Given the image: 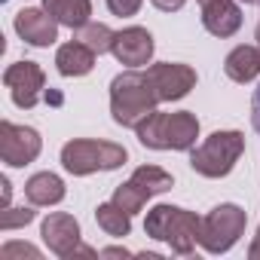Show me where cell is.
I'll list each match as a JSON object with an SVG mask.
<instances>
[{"instance_id": "1", "label": "cell", "mask_w": 260, "mask_h": 260, "mask_svg": "<svg viewBox=\"0 0 260 260\" xmlns=\"http://www.w3.org/2000/svg\"><path fill=\"white\" fill-rule=\"evenodd\" d=\"M156 104H159V98H156V89H153L147 74L125 71V74L113 77V83H110V113L119 125L138 128L156 110Z\"/></svg>"}, {"instance_id": "2", "label": "cell", "mask_w": 260, "mask_h": 260, "mask_svg": "<svg viewBox=\"0 0 260 260\" xmlns=\"http://www.w3.org/2000/svg\"><path fill=\"white\" fill-rule=\"evenodd\" d=\"M135 132L138 141L150 150H190L199 138V119L190 110H178V113L153 110Z\"/></svg>"}, {"instance_id": "3", "label": "cell", "mask_w": 260, "mask_h": 260, "mask_svg": "<svg viewBox=\"0 0 260 260\" xmlns=\"http://www.w3.org/2000/svg\"><path fill=\"white\" fill-rule=\"evenodd\" d=\"M199 230H202V217L178 205H156L147 211L144 220V233L150 239L166 242L175 254H190L199 242Z\"/></svg>"}, {"instance_id": "4", "label": "cell", "mask_w": 260, "mask_h": 260, "mask_svg": "<svg viewBox=\"0 0 260 260\" xmlns=\"http://www.w3.org/2000/svg\"><path fill=\"white\" fill-rule=\"evenodd\" d=\"M128 159L125 147L113 144V141H95V138H74L61 147V166L83 178V175H92V172H110V169H119L122 162Z\"/></svg>"}, {"instance_id": "5", "label": "cell", "mask_w": 260, "mask_h": 260, "mask_svg": "<svg viewBox=\"0 0 260 260\" xmlns=\"http://www.w3.org/2000/svg\"><path fill=\"white\" fill-rule=\"evenodd\" d=\"M242 150H245V135L242 132H233V128L230 132H211L190 153V166L202 178H223L236 169Z\"/></svg>"}, {"instance_id": "6", "label": "cell", "mask_w": 260, "mask_h": 260, "mask_svg": "<svg viewBox=\"0 0 260 260\" xmlns=\"http://www.w3.org/2000/svg\"><path fill=\"white\" fill-rule=\"evenodd\" d=\"M245 223H248V214L245 208L233 205V202H223L217 208H211L205 217H202V230H199V245L208 251V254H223L230 251L239 236L245 233Z\"/></svg>"}, {"instance_id": "7", "label": "cell", "mask_w": 260, "mask_h": 260, "mask_svg": "<svg viewBox=\"0 0 260 260\" xmlns=\"http://www.w3.org/2000/svg\"><path fill=\"white\" fill-rule=\"evenodd\" d=\"M43 150V141H40V132L31 125H16L10 119L0 122V159L7 166H28L40 156Z\"/></svg>"}, {"instance_id": "8", "label": "cell", "mask_w": 260, "mask_h": 260, "mask_svg": "<svg viewBox=\"0 0 260 260\" xmlns=\"http://www.w3.org/2000/svg\"><path fill=\"white\" fill-rule=\"evenodd\" d=\"M4 83L7 89L13 92V101L25 110H31L40 98H43V89H46V74L40 64L34 61H16L4 71Z\"/></svg>"}, {"instance_id": "9", "label": "cell", "mask_w": 260, "mask_h": 260, "mask_svg": "<svg viewBox=\"0 0 260 260\" xmlns=\"http://www.w3.org/2000/svg\"><path fill=\"white\" fill-rule=\"evenodd\" d=\"M147 77H150L159 101H178L196 86V71L190 64H178V61H159L153 68H147Z\"/></svg>"}, {"instance_id": "10", "label": "cell", "mask_w": 260, "mask_h": 260, "mask_svg": "<svg viewBox=\"0 0 260 260\" xmlns=\"http://www.w3.org/2000/svg\"><path fill=\"white\" fill-rule=\"evenodd\" d=\"M110 52L116 55L119 64L141 68V64H147V61L153 58V37H150L147 28L132 25V28L113 34V49H110Z\"/></svg>"}, {"instance_id": "11", "label": "cell", "mask_w": 260, "mask_h": 260, "mask_svg": "<svg viewBox=\"0 0 260 260\" xmlns=\"http://www.w3.org/2000/svg\"><path fill=\"white\" fill-rule=\"evenodd\" d=\"M16 34L31 46H52L58 40V19L46 10L16 13Z\"/></svg>"}, {"instance_id": "12", "label": "cell", "mask_w": 260, "mask_h": 260, "mask_svg": "<svg viewBox=\"0 0 260 260\" xmlns=\"http://www.w3.org/2000/svg\"><path fill=\"white\" fill-rule=\"evenodd\" d=\"M43 242L52 254L58 257H71V251L80 245V223L74 220V214L68 211H55L43 220Z\"/></svg>"}, {"instance_id": "13", "label": "cell", "mask_w": 260, "mask_h": 260, "mask_svg": "<svg viewBox=\"0 0 260 260\" xmlns=\"http://www.w3.org/2000/svg\"><path fill=\"white\" fill-rule=\"evenodd\" d=\"M202 25L214 37H233L242 28V10L233 0H214V4L202 7Z\"/></svg>"}, {"instance_id": "14", "label": "cell", "mask_w": 260, "mask_h": 260, "mask_svg": "<svg viewBox=\"0 0 260 260\" xmlns=\"http://www.w3.org/2000/svg\"><path fill=\"white\" fill-rule=\"evenodd\" d=\"M55 64H58V74H61V77H86V74L95 68V52H92L86 43L71 40V43L58 46Z\"/></svg>"}, {"instance_id": "15", "label": "cell", "mask_w": 260, "mask_h": 260, "mask_svg": "<svg viewBox=\"0 0 260 260\" xmlns=\"http://www.w3.org/2000/svg\"><path fill=\"white\" fill-rule=\"evenodd\" d=\"M43 10L52 13L58 19V25L80 31L83 25H89L92 16V0H43Z\"/></svg>"}, {"instance_id": "16", "label": "cell", "mask_w": 260, "mask_h": 260, "mask_svg": "<svg viewBox=\"0 0 260 260\" xmlns=\"http://www.w3.org/2000/svg\"><path fill=\"white\" fill-rule=\"evenodd\" d=\"M25 196H28L31 205H55V202L64 199V181L52 172H40V175L28 178Z\"/></svg>"}, {"instance_id": "17", "label": "cell", "mask_w": 260, "mask_h": 260, "mask_svg": "<svg viewBox=\"0 0 260 260\" xmlns=\"http://www.w3.org/2000/svg\"><path fill=\"white\" fill-rule=\"evenodd\" d=\"M223 71L230 80L236 83H251L257 74H260V49L257 46H236L226 61H223Z\"/></svg>"}, {"instance_id": "18", "label": "cell", "mask_w": 260, "mask_h": 260, "mask_svg": "<svg viewBox=\"0 0 260 260\" xmlns=\"http://www.w3.org/2000/svg\"><path fill=\"white\" fill-rule=\"evenodd\" d=\"M95 220H98V226H101L107 236H116V239L128 236V230H132V214H128L125 208H119L113 199L98 205V211H95Z\"/></svg>"}, {"instance_id": "19", "label": "cell", "mask_w": 260, "mask_h": 260, "mask_svg": "<svg viewBox=\"0 0 260 260\" xmlns=\"http://www.w3.org/2000/svg\"><path fill=\"white\" fill-rule=\"evenodd\" d=\"M74 40L86 43L95 55H104V52L113 49V31H110L107 25H101V22H89V25H83V28L77 31Z\"/></svg>"}, {"instance_id": "20", "label": "cell", "mask_w": 260, "mask_h": 260, "mask_svg": "<svg viewBox=\"0 0 260 260\" xmlns=\"http://www.w3.org/2000/svg\"><path fill=\"white\" fill-rule=\"evenodd\" d=\"M132 181H135V184H141L150 196L166 193V190H172V187H175L172 175H169V172H162V169H156V166H141V169H135Z\"/></svg>"}, {"instance_id": "21", "label": "cell", "mask_w": 260, "mask_h": 260, "mask_svg": "<svg viewBox=\"0 0 260 260\" xmlns=\"http://www.w3.org/2000/svg\"><path fill=\"white\" fill-rule=\"evenodd\" d=\"M147 199H150V193H147L141 184H135V181L119 184V187H116V193H113V202H116L119 208H125L128 214H138V211L147 205Z\"/></svg>"}, {"instance_id": "22", "label": "cell", "mask_w": 260, "mask_h": 260, "mask_svg": "<svg viewBox=\"0 0 260 260\" xmlns=\"http://www.w3.org/2000/svg\"><path fill=\"white\" fill-rule=\"evenodd\" d=\"M34 220V208H13L7 205L4 214H0V230H16V226H25Z\"/></svg>"}, {"instance_id": "23", "label": "cell", "mask_w": 260, "mask_h": 260, "mask_svg": "<svg viewBox=\"0 0 260 260\" xmlns=\"http://www.w3.org/2000/svg\"><path fill=\"white\" fill-rule=\"evenodd\" d=\"M0 257L4 260H13V257H40V251L34 248V245H25V242H10V245H4L0 248Z\"/></svg>"}, {"instance_id": "24", "label": "cell", "mask_w": 260, "mask_h": 260, "mask_svg": "<svg viewBox=\"0 0 260 260\" xmlns=\"http://www.w3.org/2000/svg\"><path fill=\"white\" fill-rule=\"evenodd\" d=\"M144 0H107V10L113 16H135Z\"/></svg>"}, {"instance_id": "25", "label": "cell", "mask_w": 260, "mask_h": 260, "mask_svg": "<svg viewBox=\"0 0 260 260\" xmlns=\"http://www.w3.org/2000/svg\"><path fill=\"white\" fill-rule=\"evenodd\" d=\"M251 125L260 132V86L254 89V98H251Z\"/></svg>"}, {"instance_id": "26", "label": "cell", "mask_w": 260, "mask_h": 260, "mask_svg": "<svg viewBox=\"0 0 260 260\" xmlns=\"http://www.w3.org/2000/svg\"><path fill=\"white\" fill-rule=\"evenodd\" d=\"M153 7L162 10V13H178L184 7V0H153Z\"/></svg>"}, {"instance_id": "27", "label": "cell", "mask_w": 260, "mask_h": 260, "mask_svg": "<svg viewBox=\"0 0 260 260\" xmlns=\"http://www.w3.org/2000/svg\"><path fill=\"white\" fill-rule=\"evenodd\" d=\"M248 257H251V260H260V226H257V236H254V242H251V248H248Z\"/></svg>"}, {"instance_id": "28", "label": "cell", "mask_w": 260, "mask_h": 260, "mask_svg": "<svg viewBox=\"0 0 260 260\" xmlns=\"http://www.w3.org/2000/svg\"><path fill=\"white\" fill-rule=\"evenodd\" d=\"M0 187H4V208L10 205V196H13V187H10V178H0Z\"/></svg>"}, {"instance_id": "29", "label": "cell", "mask_w": 260, "mask_h": 260, "mask_svg": "<svg viewBox=\"0 0 260 260\" xmlns=\"http://www.w3.org/2000/svg\"><path fill=\"white\" fill-rule=\"evenodd\" d=\"M74 257H95V251H92V248H80V245H77V248L71 251V260H74Z\"/></svg>"}, {"instance_id": "30", "label": "cell", "mask_w": 260, "mask_h": 260, "mask_svg": "<svg viewBox=\"0 0 260 260\" xmlns=\"http://www.w3.org/2000/svg\"><path fill=\"white\" fill-rule=\"evenodd\" d=\"M125 254H128L125 248H104L101 251V257H125Z\"/></svg>"}, {"instance_id": "31", "label": "cell", "mask_w": 260, "mask_h": 260, "mask_svg": "<svg viewBox=\"0 0 260 260\" xmlns=\"http://www.w3.org/2000/svg\"><path fill=\"white\" fill-rule=\"evenodd\" d=\"M46 101H49V104H61V95H58V92H46Z\"/></svg>"}, {"instance_id": "32", "label": "cell", "mask_w": 260, "mask_h": 260, "mask_svg": "<svg viewBox=\"0 0 260 260\" xmlns=\"http://www.w3.org/2000/svg\"><path fill=\"white\" fill-rule=\"evenodd\" d=\"M199 4H202V7H208V4H214V0H199Z\"/></svg>"}, {"instance_id": "33", "label": "cell", "mask_w": 260, "mask_h": 260, "mask_svg": "<svg viewBox=\"0 0 260 260\" xmlns=\"http://www.w3.org/2000/svg\"><path fill=\"white\" fill-rule=\"evenodd\" d=\"M242 4H260V0H242Z\"/></svg>"}, {"instance_id": "34", "label": "cell", "mask_w": 260, "mask_h": 260, "mask_svg": "<svg viewBox=\"0 0 260 260\" xmlns=\"http://www.w3.org/2000/svg\"><path fill=\"white\" fill-rule=\"evenodd\" d=\"M257 43H260V22H257Z\"/></svg>"}]
</instances>
